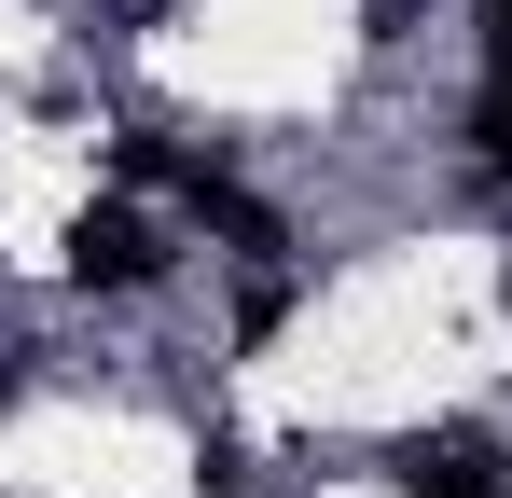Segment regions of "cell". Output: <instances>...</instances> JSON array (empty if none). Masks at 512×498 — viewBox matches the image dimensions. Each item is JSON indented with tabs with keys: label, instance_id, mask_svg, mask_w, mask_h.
Returning <instances> with one entry per match:
<instances>
[{
	"label": "cell",
	"instance_id": "1",
	"mask_svg": "<svg viewBox=\"0 0 512 498\" xmlns=\"http://www.w3.org/2000/svg\"><path fill=\"white\" fill-rule=\"evenodd\" d=\"M167 277H180V249H167V222H153L139 194H97L84 222H70V291L139 305V291H167Z\"/></svg>",
	"mask_w": 512,
	"mask_h": 498
},
{
	"label": "cell",
	"instance_id": "2",
	"mask_svg": "<svg viewBox=\"0 0 512 498\" xmlns=\"http://www.w3.org/2000/svg\"><path fill=\"white\" fill-rule=\"evenodd\" d=\"M388 471H402V498H512V429L443 415V429H402L388 443Z\"/></svg>",
	"mask_w": 512,
	"mask_h": 498
},
{
	"label": "cell",
	"instance_id": "3",
	"mask_svg": "<svg viewBox=\"0 0 512 498\" xmlns=\"http://www.w3.org/2000/svg\"><path fill=\"white\" fill-rule=\"evenodd\" d=\"M457 153L485 166V180H512V83H471V111H457Z\"/></svg>",
	"mask_w": 512,
	"mask_h": 498
},
{
	"label": "cell",
	"instance_id": "4",
	"mask_svg": "<svg viewBox=\"0 0 512 498\" xmlns=\"http://www.w3.org/2000/svg\"><path fill=\"white\" fill-rule=\"evenodd\" d=\"M471 42H485V83H512V0H471Z\"/></svg>",
	"mask_w": 512,
	"mask_h": 498
},
{
	"label": "cell",
	"instance_id": "5",
	"mask_svg": "<svg viewBox=\"0 0 512 498\" xmlns=\"http://www.w3.org/2000/svg\"><path fill=\"white\" fill-rule=\"evenodd\" d=\"M499 291H512V263H499Z\"/></svg>",
	"mask_w": 512,
	"mask_h": 498
}]
</instances>
